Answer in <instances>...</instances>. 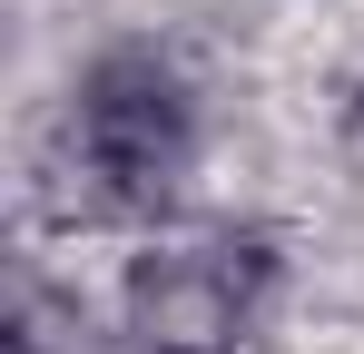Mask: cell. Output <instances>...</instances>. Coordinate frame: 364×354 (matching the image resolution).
Segmentation results:
<instances>
[{"mask_svg":"<svg viewBox=\"0 0 364 354\" xmlns=\"http://www.w3.org/2000/svg\"><path fill=\"white\" fill-rule=\"evenodd\" d=\"M69 158L99 177L109 207H158L197 158V99H187L178 59L99 50L69 89Z\"/></svg>","mask_w":364,"mask_h":354,"instance_id":"obj_1","label":"cell"},{"mask_svg":"<svg viewBox=\"0 0 364 354\" xmlns=\"http://www.w3.org/2000/svg\"><path fill=\"white\" fill-rule=\"evenodd\" d=\"M276 286L266 236H158L119 286V315L148 354H237Z\"/></svg>","mask_w":364,"mask_h":354,"instance_id":"obj_2","label":"cell"}]
</instances>
